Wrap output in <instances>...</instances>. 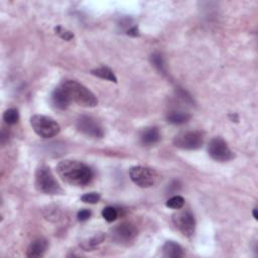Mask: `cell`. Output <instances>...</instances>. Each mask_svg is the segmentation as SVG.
Listing matches in <instances>:
<instances>
[{"label": "cell", "instance_id": "obj_16", "mask_svg": "<svg viewBox=\"0 0 258 258\" xmlns=\"http://www.w3.org/2000/svg\"><path fill=\"white\" fill-rule=\"evenodd\" d=\"M106 238V235L104 233H98L96 235H94L93 237H91L90 239L82 242L81 247L85 250V251H92L94 250L99 244H101Z\"/></svg>", "mask_w": 258, "mask_h": 258}, {"label": "cell", "instance_id": "obj_13", "mask_svg": "<svg viewBox=\"0 0 258 258\" xmlns=\"http://www.w3.org/2000/svg\"><path fill=\"white\" fill-rule=\"evenodd\" d=\"M161 140V133L156 127L145 128L141 135V141L144 145H153Z\"/></svg>", "mask_w": 258, "mask_h": 258}, {"label": "cell", "instance_id": "obj_20", "mask_svg": "<svg viewBox=\"0 0 258 258\" xmlns=\"http://www.w3.org/2000/svg\"><path fill=\"white\" fill-rule=\"evenodd\" d=\"M185 205V199L182 196H173L167 201V207L174 210L182 209Z\"/></svg>", "mask_w": 258, "mask_h": 258}, {"label": "cell", "instance_id": "obj_7", "mask_svg": "<svg viewBox=\"0 0 258 258\" xmlns=\"http://www.w3.org/2000/svg\"><path fill=\"white\" fill-rule=\"evenodd\" d=\"M208 153L212 160L219 163L230 162L235 157L234 152L229 148L227 143L221 137H215L209 143Z\"/></svg>", "mask_w": 258, "mask_h": 258}, {"label": "cell", "instance_id": "obj_5", "mask_svg": "<svg viewBox=\"0 0 258 258\" xmlns=\"http://www.w3.org/2000/svg\"><path fill=\"white\" fill-rule=\"evenodd\" d=\"M129 175L131 181L141 188H150L160 181V174L154 170L143 166H136L130 169Z\"/></svg>", "mask_w": 258, "mask_h": 258}, {"label": "cell", "instance_id": "obj_10", "mask_svg": "<svg viewBox=\"0 0 258 258\" xmlns=\"http://www.w3.org/2000/svg\"><path fill=\"white\" fill-rule=\"evenodd\" d=\"M77 128L81 133L92 138H102L104 129L96 119L91 116H81L77 121Z\"/></svg>", "mask_w": 258, "mask_h": 258}, {"label": "cell", "instance_id": "obj_22", "mask_svg": "<svg viewBox=\"0 0 258 258\" xmlns=\"http://www.w3.org/2000/svg\"><path fill=\"white\" fill-rule=\"evenodd\" d=\"M100 199H101L100 194L96 192L88 193L81 197V201L87 204H97L99 201H100Z\"/></svg>", "mask_w": 258, "mask_h": 258}, {"label": "cell", "instance_id": "obj_17", "mask_svg": "<svg viewBox=\"0 0 258 258\" xmlns=\"http://www.w3.org/2000/svg\"><path fill=\"white\" fill-rule=\"evenodd\" d=\"M91 74L98 77V78H100V79H104V80H108L110 82L117 83V78H116L114 72L108 67L97 68L95 70H92Z\"/></svg>", "mask_w": 258, "mask_h": 258}, {"label": "cell", "instance_id": "obj_25", "mask_svg": "<svg viewBox=\"0 0 258 258\" xmlns=\"http://www.w3.org/2000/svg\"><path fill=\"white\" fill-rule=\"evenodd\" d=\"M127 34H128V35H131V36H137V35H138V29H137L136 27L131 28V29L127 31Z\"/></svg>", "mask_w": 258, "mask_h": 258}, {"label": "cell", "instance_id": "obj_18", "mask_svg": "<svg viewBox=\"0 0 258 258\" xmlns=\"http://www.w3.org/2000/svg\"><path fill=\"white\" fill-rule=\"evenodd\" d=\"M150 59H151V64L158 72L164 75L167 74V67L163 55H161L160 53H154L150 57Z\"/></svg>", "mask_w": 258, "mask_h": 258}, {"label": "cell", "instance_id": "obj_15", "mask_svg": "<svg viewBox=\"0 0 258 258\" xmlns=\"http://www.w3.org/2000/svg\"><path fill=\"white\" fill-rule=\"evenodd\" d=\"M190 119H191L190 113L185 112V111H180V110L171 111L167 115V121L170 124H173V125L186 124L187 122L190 121Z\"/></svg>", "mask_w": 258, "mask_h": 258}, {"label": "cell", "instance_id": "obj_9", "mask_svg": "<svg viewBox=\"0 0 258 258\" xmlns=\"http://www.w3.org/2000/svg\"><path fill=\"white\" fill-rule=\"evenodd\" d=\"M137 229L131 223H122L115 226L110 231V237L114 243L119 245H128L137 237Z\"/></svg>", "mask_w": 258, "mask_h": 258}, {"label": "cell", "instance_id": "obj_24", "mask_svg": "<svg viewBox=\"0 0 258 258\" xmlns=\"http://www.w3.org/2000/svg\"><path fill=\"white\" fill-rule=\"evenodd\" d=\"M91 215H92V213H91L90 210H88V209H83V210L78 212L77 218H78V220L80 221V222H85V221H87V220L90 219Z\"/></svg>", "mask_w": 258, "mask_h": 258}, {"label": "cell", "instance_id": "obj_12", "mask_svg": "<svg viewBox=\"0 0 258 258\" xmlns=\"http://www.w3.org/2000/svg\"><path fill=\"white\" fill-rule=\"evenodd\" d=\"M48 249V241L44 238L32 241L27 250V256L29 258H38L43 257Z\"/></svg>", "mask_w": 258, "mask_h": 258}, {"label": "cell", "instance_id": "obj_23", "mask_svg": "<svg viewBox=\"0 0 258 258\" xmlns=\"http://www.w3.org/2000/svg\"><path fill=\"white\" fill-rule=\"evenodd\" d=\"M55 31L56 33L61 37L63 39H65V41L69 42V41H72V39L74 38V33L70 30H68L67 29H64L63 27L61 26H57L56 29H55Z\"/></svg>", "mask_w": 258, "mask_h": 258}, {"label": "cell", "instance_id": "obj_1", "mask_svg": "<svg viewBox=\"0 0 258 258\" xmlns=\"http://www.w3.org/2000/svg\"><path fill=\"white\" fill-rule=\"evenodd\" d=\"M57 172L66 184L75 187H85L94 178V172L88 165L75 160L58 163Z\"/></svg>", "mask_w": 258, "mask_h": 258}, {"label": "cell", "instance_id": "obj_3", "mask_svg": "<svg viewBox=\"0 0 258 258\" xmlns=\"http://www.w3.org/2000/svg\"><path fill=\"white\" fill-rule=\"evenodd\" d=\"M35 187L38 192L45 195H59L63 189L55 178L51 169L47 166H41L35 172Z\"/></svg>", "mask_w": 258, "mask_h": 258}, {"label": "cell", "instance_id": "obj_11", "mask_svg": "<svg viewBox=\"0 0 258 258\" xmlns=\"http://www.w3.org/2000/svg\"><path fill=\"white\" fill-rule=\"evenodd\" d=\"M51 100H52V104L57 109H59V110L67 109L71 104V101L69 100L67 94L65 93V91L63 90L61 86L54 90L51 96Z\"/></svg>", "mask_w": 258, "mask_h": 258}, {"label": "cell", "instance_id": "obj_4", "mask_svg": "<svg viewBox=\"0 0 258 258\" xmlns=\"http://www.w3.org/2000/svg\"><path fill=\"white\" fill-rule=\"evenodd\" d=\"M30 125L33 131L43 138H52L61 131V126L52 117L45 115H33L30 118Z\"/></svg>", "mask_w": 258, "mask_h": 258}, {"label": "cell", "instance_id": "obj_2", "mask_svg": "<svg viewBox=\"0 0 258 258\" xmlns=\"http://www.w3.org/2000/svg\"><path fill=\"white\" fill-rule=\"evenodd\" d=\"M61 87L67 94L71 103L82 107H95L98 105L97 97L84 85L74 80H65Z\"/></svg>", "mask_w": 258, "mask_h": 258}, {"label": "cell", "instance_id": "obj_21", "mask_svg": "<svg viewBox=\"0 0 258 258\" xmlns=\"http://www.w3.org/2000/svg\"><path fill=\"white\" fill-rule=\"evenodd\" d=\"M102 216H103V218L108 223H112L118 218L119 212H118V210L116 208L108 206V207L103 209Z\"/></svg>", "mask_w": 258, "mask_h": 258}, {"label": "cell", "instance_id": "obj_26", "mask_svg": "<svg viewBox=\"0 0 258 258\" xmlns=\"http://www.w3.org/2000/svg\"><path fill=\"white\" fill-rule=\"evenodd\" d=\"M252 215H253V218H254L255 220H257V219H258V216H257V208H254V209H253Z\"/></svg>", "mask_w": 258, "mask_h": 258}, {"label": "cell", "instance_id": "obj_19", "mask_svg": "<svg viewBox=\"0 0 258 258\" xmlns=\"http://www.w3.org/2000/svg\"><path fill=\"white\" fill-rule=\"evenodd\" d=\"M19 120V113L15 108H10L3 113V121L7 125H14Z\"/></svg>", "mask_w": 258, "mask_h": 258}, {"label": "cell", "instance_id": "obj_6", "mask_svg": "<svg viewBox=\"0 0 258 258\" xmlns=\"http://www.w3.org/2000/svg\"><path fill=\"white\" fill-rule=\"evenodd\" d=\"M205 142L204 133L201 131H186L177 134L174 140L173 144L182 149L186 150H196L203 146Z\"/></svg>", "mask_w": 258, "mask_h": 258}, {"label": "cell", "instance_id": "obj_14", "mask_svg": "<svg viewBox=\"0 0 258 258\" xmlns=\"http://www.w3.org/2000/svg\"><path fill=\"white\" fill-rule=\"evenodd\" d=\"M184 255V248L173 241L166 242L163 247V256L166 258H180Z\"/></svg>", "mask_w": 258, "mask_h": 258}, {"label": "cell", "instance_id": "obj_8", "mask_svg": "<svg viewBox=\"0 0 258 258\" xmlns=\"http://www.w3.org/2000/svg\"><path fill=\"white\" fill-rule=\"evenodd\" d=\"M172 222L183 235L187 237L194 235L196 230V219L190 210L178 209L172 216Z\"/></svg>", "mask_w": 258, "mask_h": 258}]
</instances>
